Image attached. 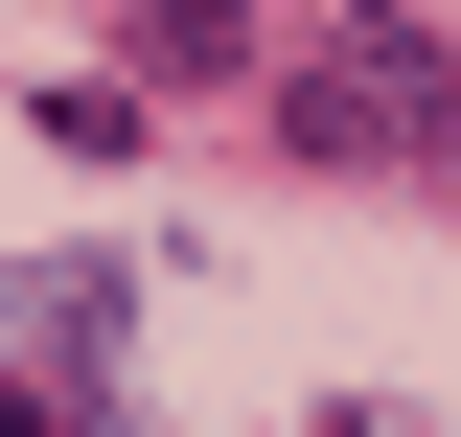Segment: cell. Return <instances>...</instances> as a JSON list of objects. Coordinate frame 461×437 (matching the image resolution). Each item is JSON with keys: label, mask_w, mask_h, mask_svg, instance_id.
I'll use <instances>...</instances> for the list:
<instances>
[{"label": "cell", "mask_w": 461, "mask_h": 437, "mask_svg": "<svg viewBox=\"0 0 461 437\" xmlns=\"http://www.w3.org/2000/svg\"><path fill=\"white\" fill-rule=\"evenodd\" d=\"M438 115H461V47H415L393 0H369V23H323V69L277 93V138H300V162H415Z\"/></svg>", "instance_id": "obj_1"}, {"label": "cell", "mask_w": 461, "mask_h": 437, "mask_svg": "<svg viewBox=\"0 0 461 437\" xmlns=\"http://www.w3.org/2000/svg\"><path fill=\"white\" fill-rule=\"evenodd\" d=\"M139 69H185V93H230V69H254V0H139Z\"/></svg>", "instance_id": "obj_2"}]
</instances>
